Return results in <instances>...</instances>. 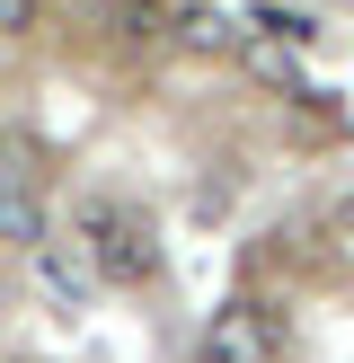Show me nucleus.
Listing matches in <instances>:
<instances>
[{"instance_id":"f257e3e1","label":"nucleus","mask_w":354,"mask_h":363,"mask_svg":"<svg viewBox=\"0 0 354 363\" xmlns=\"http://www.w3.org/2000/svg\"><path fill=\"white\" fill-rule=\"evenodd\" d=\"M80 248H88V266H98V284H115V293L159 284V230L142 222L133 204H115V195H88L80 204Z\"/></svg>"},{"instance_id":"f03ea898","label":"nucleus","mask_w":354,"mask_h":363,"mask_svg":"<svg viewBox=\"0 0 354 363\" xmlns=\"http://www.w3.org/2000/svg\"><path fill=\"white\" fill-rule=\"evenodd\" d=\"M283 354V311L275 301H222V311L195 328V363H275Z\"/></svg>"},{"instance_id":"7ed1b4c3","label":"nucleus","mask_w":354,"mask_h":363,"mask_svg":"<svg viewBox=\"0 0 354 363\" xmlns=\"http://www.w3.org/2000/svg\"><path fill=\"white\" fill-rule=\"evenodd\" d=\"M35 275H45V293L62 301V311H80L88 284H98V266H88L80 240H35Z\"/></svg>"},{"instance_id":"20e7f679","label":"nucleus","mask_w":354,"mask_h":363,"mask_svg":"<svg viewBox=\"0 0 354 363\" xmlns=\"http://www.w3.org/2000/svg\"><path fill=\"white\" fill-rule=\"evenodd\" d=\"M0 240H9V248H35V240H45V204L27 195V177H0Z\"/></svg>"},{"instance_id":"39448f33","label":"nucleus","mask_w":354,"mask_h":363,"mask_svg":"<svg viewBox=\"0 0 354 363\" xmlns=\"http://www.w3.org/2000/svg\"><path fill=\"white\" fill-rule=\"evenodd\" d=\"M177 35H186L195 53H230V18L222 9H177Z\"/></svg>"},{"instance_id":"423d86ee","label":"nucleus","mask_w":354,"mask_h":363,"mask_svg":"<svg viewBox=\"0 0 354 363\" xmlns=\"http://www.w3.org/2000/svg\"><path fill=\"white\" fill-rule=\"evenodd\" d=\"M177 9H186V0H115V18H124V27H159V18H177Z\"/></svg>"},{"instance_id":"0eeeda50","label":"nucleus","mask_w":354,"mask_h":363,"mask_svg":"<svg viewBox=\"0 0 354 363\" xmlns=\"http://www.w3.org/2000/svg\"><path fill=\"white\" fill-rule=\"evenodd\" d=\"M35 27V0H0V35H27Z\"/></svg>"},{"instance_id":"6e6552de","label":"nucleus","mask_w":354,"mask_h":363,"mask_svg":"<svg viewBox=\"0 0 354 363\" xmlns=\"http://www.w3.org/2000/svg\"><path fill=\"white\" fill-rule=\"evenodd\" d=\"M336 230H346V240H354V195H346V213H336Z\"/></svg>"}]
</instances>
